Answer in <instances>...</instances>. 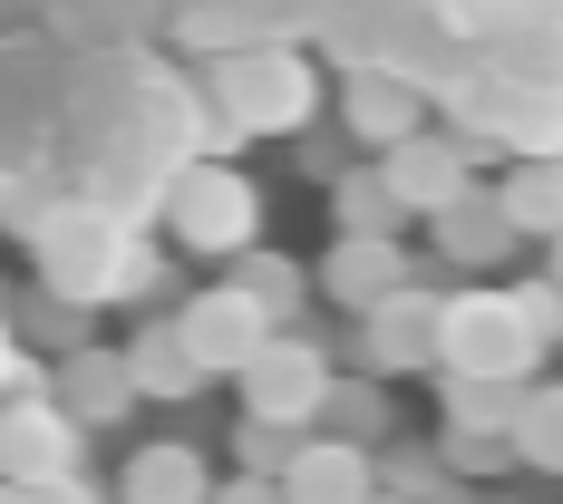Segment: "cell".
<instances>
[{"label": "cell", "instance_id": "cell-1", "mask_svg": "<svg viewBox=\"0 0 563 504\" xmlns=\"http://www.w3.org/2000/svg\"><path fill=\"white\" fill-rule=\"evenodd\" d=\"M40 272H49L58 301H117V291H136V281H146V253H136L108 214L68 204V214L40 224Z\"/></svg>", "mask_w": 563, "mask_h": 504}, {"label": "cell", "instance_id": "cell-2", "mask_svg": "<svg viewBox=\"0 0 563 504\" xmlns=\"http://www.w3.org/2000/svg\"><path fill=\"white\" fill-rule=\"evenodd\" d=\"M438 369H456V379H534L544 369V339L525 331L515 291H448Z\"/></svg>", "mask_w": 563, "mask_h": 504}, {"label": "cell", "instance_id": "cell-3", "mask_svg": "<svg viewBox=\"0 0 563 504\" xmlns=\"http://www.w3.org/2000/svg\"><path fill=\"white\" fill-rule=\"evenodd\" d=\"M166 233L185 243V253H253V233H263V194L243 184L233 166H214V156H195V166L166 184Z\"/></svg>", "mask_w": 563, "mask_h": 504}, {"label": "cell", "instance_id": "cell-4", "mask_svg": "<svg viewBox=\"0 0 563 504\" xmlns=\"http://www.w3.org/2000/svg\"><path fill=\"white\" fill-rule=\"evenodd\" d=\"M214 108L243 126V136H291L301 116L321 108V88H311V68L291 49H243L214 68Z\"/></svg>", "mask_w": 563, "mask_h": 504}, {"label": "cell", "instance_id": "cell-5", "mask_svg": "<svg viewBox=\"0 0 563 504\" xmlns=\"http://www.w3.org/2000/svg\"><path fill=\"white\" fill-rule=\"evenodd\" d=\"M243 417H273V427H321V397H331V359H321V339L301 331H273L243 369Z\"/></svg>", "mask_w": 563, "mask_h": 504}, {"label": "cell", "instance_id": "cell-6", "mask_svg": "<svg viewBox=\"0 0 563 504\" xmlns=\"http://www.w3.org/2000/svg\"><path fill=\"white\" fill-rule=\"evenodd\" d=\"M438 339H448V291H438V281H398L389 301L360 311V359H369L379 379L438 369Z\"/></svg>", "mask_w": 563, "mask_h": 504}, {"label": "cell", "instance_id": "cell-7", "mask_svg": "<svg viewBox=\"0 0 563 504\" xmlns=\"http://www.w3.org/2000/svg\"><path fill=\"white\" fill-rule=\"evenodd\" d=\"M166 321H175V339L195 349V369H205V379H233V369L273 339V311H263L243 281H205V291H195L185 311H166Z\"/></svg>", "mask_w": 563, "mask_h": 504}, {"label": "cell", "instance_id": "cell-8", "mask_svg": "<svg viewBox=\"0 0 563 504\" xmlns=\"http://www.w3.org/2000/svg\"><path fill=\"white\" fill-rule=\"evenodd\" d=\"M88 466V427L58 407V397H10L0 407V475L10 485H49Z\"/></svg>", "mask_w": 563, "mask_h": 504}, {"label": "cell", "instance_id": "cell-9", "mask_svg": "<svg viewBox=\"0 0 563 504\" xmlns=\"http://www.w3.org/2000/svg\"><path fill=\"white\" fill-rule=\"evenodd\" d=\"M49 397L78 417V427H126V407H136V369H126V349H108V339H78V349H58Z\"/></svg>", "mask_w": 563, "mask_h": 504}, {"label": "cell", "instance_id": "cell-10", "mask_svg": "<svg viewBox=\"0 0 563 504\" xmlns=\"http://www.w3.org/2000/svg\"><path fill=\"white\" fill-rule=\"evenodd\" d=\"M398 281H418V262H408V243L398 233H340L331 253H321V291H331V311H369V301H389Z\"/></svg>", "mask_w": 563, "mask_h": 504}, {"label": "cell", "instance_id": "cell-11", "mask_svg": "<svg viewBox=\"0 0 563 504\" xmlns=\"http://www.w3.org/2000/svg\"><path fill=\"white\" fill-rule=\"evenodd\" d=\"M282 495H291V504H369V495H379V456L311 427V437H301V456L282 466Z\"/></svg>", "mask_w": 563, "mask_h": 504}, {"label": "cell", "instance_id": "cell-12", "mask_svg": "<svg viewBox=\"0 0 563 504\" xmlns=\"http://www.w3.org/2000/svg\"><path fill=\"white\" fill-rule=\"evenodd\" d=\"M379 175H389V194L408 204V214H448L456 194H466V146H448V136H398L389 156H379Z\"/></svg>", "mask_w": 563, "mask_h": 504}, {"label": "cell", "instance_id": "cell-13", "mask_svg": "<svg viewBox=\"0 0 563 504\" xmlns=\"http://www.w3.org/2000/svg\"><path fill=\"white\" fill-rule=\"evenodd\" d=\"M205 495H214V475L185 437H156V447H136L117 466V504H205Z\"/></svg>", "mask_w": 563, "mask_h": 504}, {"label": "cell", "instance_id": "cell-14", "mask_svg": "<svg viewBox=\"0 0 563 504\" xmlns=\"http://www.w3.org/2000/svg\"><path fill=\"white\" fill-rule=\"evenodd\" d=\"M340 116H350L360 146L389 156L398 136H418V78H398V68H360V78L340 88Z\"/></svg>", "mask_w": 563, "mask_h": 504}, {"label": "cell", "instance_id": "cell-15", "mask_svg": "<svg viewBox=\"0 0 563 504\" xmlns=\"http://www.w3.org/2000/svg\"><path fill=\"white\" fill-rule=\"evenodd\" d=\"M428 224H438V262H456V272H496V262L515 253L506 204H496V194H476V184L456 194L448 214H428Z\"/></svg>", "mask_w": 563, "mask_h": 504}, {"label": "cell", "instance_id": "cell-16", "mask_svg": "<svg viewBox=\"0 0 563 504\" xmlns=\"http://www.w3.org/2000/svg\"><path fill=\"white\" fill-rule=\"evenodd\" d=\"M496 204H506L515 233H563V146H534V156H515L506 184H496Z\"/></svg>", "mask_w": 563, "mask_h": 504}, {"label": "cell", "instance_id": "cell-17", "mask_svg": "<svg viewBox=\"0 0 563 504\" xmlns=\"http://www.w3.org/2000/svg\"><path fill=\"white\" fill-rule=\"evenodd\" d=\"M126 369H136V397H205V369L175 339V321H146V331L126 339Z\"/></svg>", "mask_w": 563, "mask_h": 504}, {"label": "cell", "instance_id": "cell-18", "mask_svg": "<svg viewBox=\"0 0 563 504\" xmlns=\"http://www.w3.org/2000/svg\"><path fill=\"white\" fill-rule=\"evenodd\" d=\"M438 379H448V389H438L448 427H476V437H515V407L534 389V379H456V369H438Z\"/></svg>", "mask_w": 563, "mask_h": 504}, {"label": "cell", "instance_id": "cell-19", "mask_svg": "<svg viewBox=\"0 0 563 504\" xmlns=\"http://www.w3.org/2000/svg\"><path fill=\"white\" fill-rule=\"evenodd\" d=\"M515 466L563 475V379H534L525 389V407H515Z\"/></svg>", "mask_w": 563, "mask_h": 504}, {"label": "cell", "instance_id": "cell-20", "mask_svg": "<svg viewBox=\"0 0 563 504\" xmlns=\"http://www.w3.org/2000/svg\"><path fill=\"white\" fill-rule=\"evenodd\" d=\"M331 214H340V233H398L408 224V204L389 194V175L369 166V175H340L331 184Z\"/></svg>", "mask_w": 563, "mask_h": 504}, {"label": "cell", "instance_id": "cell-21", "mask_svg": "<svg viewBox=\"0 0 563 504\" xmlns=\"http://www.w3.org/2000/svg\"><path fill=\"white\" fill-rule=\"evenodd\" d=\"M233 281H243L273 321H291V311H301V291H311V272H301V262H282V253H263V243H253V253H233Z\"/></svg>", "mask_w": 563, "mask_h": 504}, {"label": "cell", "instance_id": "cell-22", "mask_svg": "<svg viewBox=\"0 0 563 504\" xmlns=\"http://www.w3.org/2000/svg\"><path fill=\"white\" fill-rule=\"evenodd\" d=\"M389 427V397L360 389V379H331V397H321V437H350V447H369Z\"/></svg>", "mask_w": 563, "mask_h": 504}, {"label": "cell", "instance_id": "cell-23", "mask_svg": "<svg viewBox=\"0 0 563 504\" xmlns=\"http://www.w3.org/2000/svg\"><path fill=\"white\" fill-rule=\"evenodd\" d=\"M301 437H311V427H273V417H243V427H233V456H243V475H282V466L301 456Z\"/></svg>", "mask_w": 563, "mask_h": 504}, {"label": "cell", "instance_id": "cell-24", "mask_svg": "<svg viewBox=\"0 0 563 504\" xmlns=\"http://www.w3.org/2000/svg\"><path fill=\"white\" fill-rule=\"evenodd\" d=\"M438 456H448L456 475H496V466L515 456V437H476V427H448V437H438Z\"/></svg>", "mask_w": 563, "mask_h": 504}, {"label": "cell", "instance_id": "cell-25", "mask_svg": "<svg viewBox=\"0 0 563 504\" xmlns=\"http://www.w3.org/2000/svg\"><path fill=\"white\" fill-rule=\"evenodd\" d=\"M515 311H525V331L554 349V339H563V281L554 272H544V281H515Z\"/></svg>", "mask_w": 563, "mask_h": 504}, {"label": "cell", "instance_id": "cell-26", "mask_svg": "<svg viewBox=\"0 0 563 504\" xmlns=\"http://www.w3.org/2000/svg\"><path fill=\"white\" fill-rule=\"evenodd\" d=\"M88 311H98V301H49V311H40V339L78 349V339H88Z\"/></svg>", "mask_w": 563, "mask_h": 504}, {"label": "cell", "instance_id": "cell-27", "mask_svg": "<svg viewBox=\"0 0 563 504\" xmlns=\"http://www.w3.org/2000/svg\"><path fill=\"white\" fill-rule=\"evenodd\" d=\"M205 504H291V495H282V475H224Z\"/></svg>", "mask_w": 563, "mask_h": 504}, {"label": "cell", "instance_id": "cell-28", "mask_svg": "<svg viewBox=\"0 0 563 504\" xmlns=\"http://www.w3.org/2000/svg\"><path fill=\"white\" fill-rule=\"evenodd\" d=\"M20 504H98L88 475H49V485H20Z\"/></svg>", "mask_w": 563, "mask_h": 504}, {"label": "cell", "instance_id": "cell-29", "mask_svg": "<svg viewBox=\"0 0 563 504\" xmlns=\"http://www.w3.org/2000/svg\"><path fill=\"white\" fill-rule=\"evenodd\" d=\"M0 504H20V485H10V475H0Z\"/></svg>", "mask_w": 563, "mask_h": 504}, {"label": "cell", "instance_id": "cell-30", "mask_svg": "<svg viewBox=\"0 0 563 504\" xmlns=\"http://www.w3.org/2000/svg\"><path fill=\"white\" fill-rule=\"evenodd\" d=\"M369 504H408V495H389V485H379V495H369Z\"/></svg>", "mask_w": 563, "mask_h": 504}, {"label": "cell", "instance_id": "cell-31", "mask_svg": "<svg viewBox=\"0 0 563 504\" xmlns=\"http://www.w3.org/2000/svg\"><path fill=\"white\" fill-rule=\"evenodd\" d=\"M554 281H563V233H554Z\"/></svg>", "mask_w": 563, "mask_h": 504}]
</instances>
